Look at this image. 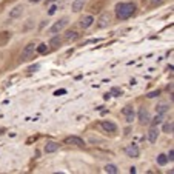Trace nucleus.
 <instances>
[{
  "label": "nucleus",
  "mask_w": 174,
  "mask_h": 174,
  "mask_svg": "<svg viewBox=\"0 0 174 174\" xmlns=\"http://www.w3.org/2000/svg\"><path fill=\"white\" fill-rule=\"evenodd\" d=\"M136 9L137 8H136L134 3L123 2V3H119L116 6V15H117V19H120V20H126L136 13Z\"/></svg>",
  "instance_id": "1"
},
{
  "label": "nucleus",
  "mask_w": 174,
  "mask_h": 174,
  "mask_svg": "<svg viewBox=\"0 0 174 174\" xmlns=\"http://www.w3.org/2000/svg\"><path fill=\"white\" fill-rule=\"evenodd\" d=\"M34 51H36V45H34V43H28V45H26L23 50H22V52H20V60L22 62L29 60L31 56L34 54Z\"/></svg>",
  "instance_id": "2"
},
{
  "label": "nucleus",
  "mask_w": 174,
  "mask_h": 174,
  "mask_svg": "<svg viewBox=\"0 0 174 174\" xmlns=\"http://www.w3.org/2000/svg\"><path fill=\"white\" fill-rule=\"evenodd\" d=\"M68 25V19L66 17H63V19H60L59 22H56L51 28H50V34H59L60 31H63L65 29V26Z\"/></svg>",
  "instance_id": "3"
},
{
  "label": "nucleus",
  "mask_w": 174,
  "mask_h": 174,
  "mask_svg": "<svg viewBox=\"0 0 174 174\" xmlns=\"http://www.w3.org/2000/svg\"><path fill=\"white\" fill-rule=\"evenodd\" d=\"M125 154H126L128 157H131V159H137V157L140 156V150H139V146L136 143H131V145H128L126 148H125Z\"/></svg>",
  "instance_id": "4"
},
{
  "label": "nucleus",
  "mask_w": 174,
  "mask_h": 174,
  "mask_svg": "<svg viewBox=\"0 0 174 174\" xmlns=\"http://www.w3.org/2000/svg\"><path fill=\"white\" fill-rule=\"evenodd\" d=\"M110 23H111V14L108 13V11H106V13H102L100 17H99V20H97L99 28H106Z\"/></svg>",
  "instance_id": "5"
},
{
  "label": "nucleus",
  "mask_w": 174,
  "mask_h": 174,
  "mask_svg": "<svg viewBox=\"0 0 174 174\" xmlns=\"http://www.w3.org/2000/svg\"><path fill=\"white\" fill-rule=\"evenodd\" d=\"M65 143H66V145H74V146H79V148H83V146H85L83 139L77 137V136H69V137H66V139H65Z\"/></svg>",
  "instance_id": "6"
},
{
  "label": "nucleus",
  "mask_w": 174,
  "mask_h": 174,
  "mask_svg": "<svg viewBox=\"0 0 174 174\" xmlns=\"http://www.w3.org/2000/svg\"><path fill=\"white\" fill-rule=\"evenodd\" d=\"M100 126H102L103 131H106V133H116L117 131V125L114 122H110V120L100 122Z\"/></svg>",
  "instance_id": "7"
},
{
  "label": "nucleus",
  "mask_w": 174,
  "mask_h": 174,
  "mask_svg": "<svg viewBox=\"0 0 174 174\" xmlns=\"http://www.w3.org/2000/svg\"><path fill=\"white\" fill-rule=\"evenodd\" d=\"M94 23V17H92V15L89 14V15H83L82 19L79 20V25L82 26L83 29H86V28H89V26Z\"/></svg>",
  "instance_id": "8"
},
{
  "label": "nucleus",
  "mask_w": 174,
  "mask_h": 174,
  "mask_svg": "<svg viewBox=\"0 0 174 174\" xmlns=\"http://www.w3.org/2000/svg\"><path fill=\"white\" fill-rule=\"evenodd\" d=\"M150 120H151L150 113L145 110V106L140 108V110H139V122L142 123V125H145V123H150Z\"/></svg>",
  "instance_id": "9"
},
{
  "label": "nucleus",
  "mask_w": 174,
  "mask_h": 174,
  "mask_svg": "<svg viewBox=\"0 0 174 174\" xmlns=\"http://www.w3.org/2000/svg\"><path fill=\"white\" fill-rule=\"evenodd\" d=\"M11 40V32L9 31H2L0 32V48L6 46V43Z\"/></svg>",
  "instance_id": "10"
},
{
  "label": "nucleus",
  "mask_w": 174,
  "mask_h": 174,
  "mask_svg": "<svg viewBox=\"0 0 174 174\" xmlns=\"http://www.w3.org/2000/svg\"><path fill=\"white\" fill-rule=\"evenodd\" d=\"M22 14H23V6L19 5V6H15L9 11V19H19Z\"/></svg>",
  "instance_id": "11"
},
{
  "label": "nucleus",
  "mask_w": 174,
  "mask_h": 174,
  "mask_svg": "<svg viewBox=\"0 0 174 174\" xmlns=\"http://www.w3.org/2000/svg\"><path fill=\"white\" fill-rule=\"evenodd\" d=\"M65 42H68V43H71V42H74V40H77L79 39V32L77 31H66L65 32Z\"/></svg>",
  "instance_id": "12"
},
{
  "label": "nucleus",
  "mask_w": 174,
  "mask_h": 174,
  "mask_svg": "<svg viewBox=\"0 0 174 174\" xmlns=\"http://www.w3.org/2000/svg\"><path fill=\"white\" fill-rule=\"evenodd\" d=\"M157 137H159V129H157L156 126H153L148 131V140L151 143H156L157 142Z\"/></svg>",
  "instance_id": "13"
},
{
  "label": "nucleus",
  "mask_w": 174,
  "mask_h": 174,
  "mask_svg": "<svg viewBox=\"0 0 174 174\" xmlns=\"http://www.w3.org/2000/svg\"><path fill=\"white\" fill-rule=\"evenodd\" d=\"M57 150H59V143L57 142H46V145H45V153L46 154L56 153Z\"/></svg>",
  "instance_id": "14"
},
{
  "label": "nucleus",
  "mask_w": 174,
  "mask_h": 174,
  "mask_svg": "<svg viewBox=\"0 0 174 174\" xmlns=\"http://www.w3.org/2000/svg\"><path fill=\"white\" fill-rule=\"evenodd\" d=\"M85 3H86V0H74L71 9L74 11V13H79V11H82V9H83Z\"/></svg>",
  "instance_id": "15"
},
{
  "label": "nucleus",
  "mask_w": 174,
  "mask_h": 174,
  "mask_svg": "<svg viewBox=\"0 0 174 174\" xmlns=\"http://www.w3.org/2000/svg\"><path fill=\"white\" fill-rule=\"evenodd\" d=\"M62 45V39L59 36H52V39L50 40V46L51 48H59Z\"/></svg>",
  "instance_id": "16"
},
{
  "label": "nucleus",
  "mask_w": 174,
  "mask_h": 174,
  "mask_svg": "<svg viewBox=\"0 0 174 174\" xmlns=\"http://www.w3.org/2000/svg\"><path fill=\"white\" fill-rule=\"evenodd\" d=\"M102 6H103V0H100L99 3H96V2H94V3H92L91 6H89V11H91V13H99Z\"/></svg>",
  "instance_id": "17"
},
{
  "label": "nucleus",
  "mask_w": 174,
  "mask_h": 174,
  "mask_svg": "<svg viewBox=\"0 0 174 174\" xmlns=\"http://www.w3.org/2000/svg\"><path fill=\"white\" fill-rule=\"evenodd\" d=\"M173 131H174V123L170 120V122H166V123L164 125V133H166V134H173Z\"/></svg>",
  "instance_id": "18"
},
{
  "label": "nucleus",
  "mask_w": 174,
  "mask_h": 174,
  "mask_svg": "<svg viewBox=\"0 0 174 174\" xmlns=\"http://www.w3.org/2000/svg\"><path fill=\"white\" fill-rule=\"evenodd\" d=\"M168 110H170V106H168L166 103H160V105H159V106L156 108L157 114H162V116H164V114H165V113H166Z\"/></svg>",
  "instance_id": "19"
},
{
  "label": "nucleus",
  "mask_w": 174,
  "mask_h": 174,
  "mask_svg": "<svg viewBox=\"0 0 174 174\" xmlns=\"http://www.w3.org/2000/svg\"><path fill=\"white\" fill-rule=\"evenodd\" d=\"M156 160H157V164H159L160 166H164V165L168 164V159H166V156H165V154H159Z\"/></svg>",
  "instance_id": "20"
},
{
  "label": "nucleus",
  "mask_w": 174,
  "mask_h": 174,
  "mask_svg": "<svg viewBox=\"0 0 174 174\" xmlns=\"http://www.w3.org/2000/svg\"><path fill=\"white\" fill-rule=\"evenodd\" d=\"M105 173H110V174H117L119 173V170H117V166L116 165H106L105 166Z\"/></svg>",
  "instance_id": "21"
},
{
  "label": "nucleus",
  "mask_w": 174,
  "mask_h": 174,
  "mask_svg": "<svg viewBox=\"0 0 174 174\" xmlns=\"http://www.w3.org/2000/svg\"><path fill=\"white\" fill-rule=\"evenodd\" d=\"M162 120H164V116H162V114H157L153 120H150V122H151V125H153V126H157L159 123H162Z\"/></svg>",
  "instance_id": "22"
},
{
  "label": "nucleus",
  "mask_w": 174,
  "mask_h": 174,
  "mask_svg": "<svg viewBox=\"0 0 174 174\" xmlns=\"http://www.w3.org/2000/svg\"><path fill=\"white\" fill-rule=\"evenodd\" d=\"M36 50L39 51L40 54H45V52H48L50 51V48L46 46V43H42V45H39V46H36Z\"/></svg>",
  "instance_id": "23"
},
{
  "label": "nucleus",
  "mask_w": 174,
  "mask_h": 174,
  "mask_svg": "<svg viewBox=\"0 0 174 174\" xmlns=\"http://www.w3.org/2000/svg\"><path fill=\"white\" fill-rule=\"evenodd\" d=\"M134 110H133V106H125L123 110H122V114L123 116H128V114H133Z\"/></svg>",
  "instance_id": "24"
},
{
  "label": "nucleus",
  "mask_w": 174,
  "mask_h": 174,
  "mask_svg": "<svg viewBox=\"0 0 174 174\" xmlns=\"http://www.w3.org/2000/svg\"><path fill=\"white\" fill-rule=\"evenodd\" d=\"M159 94H160V91H159V89H156V91L148 92V94H146V97H148V99H154V97H157Z\"/></svg>",
  "instance_id": "25"
},
{
  "label": "nucleus",
  "mask_w": 174,
  "mask_h": 174,
  "mask_svg": "<svg viewBox=\"0 0 174 174\" xmlns=\"http://www.w3.org/2000/svg\"><path fill=\"white\" fill-rule=\"evenodd\" d=\"M166 159L170 160V162H173V160H174V150H173V148L170 150V153L166 154Z\"/></svg>",
  "instance_id": "26"
},
{
  "label": "nucleus",
  "mask_w": 174,
  "mask_h": 174,
  "mask_svg": "<svg viewBox=\"0 0 174 174\" xmlns=\"http://www.w3.org/2000/svg\"><path fill=\"white\" fill-rule=\"evenodd\" d=\"M125 117H126V120H125L126 123H133V120H134V113H133V114H128V116H125Z\"/></svg>",
  "instance_id": "27"
},
{
  "label": "nucleus",
  "mask_w": 174,
  "mask_h": 174,
  "mask_svg": "<svg viewBox=\"0 0 174 174\" xmlns=\"http://www.w3.org/2000/svg\"><path fill=\"white\" fill-rule=\"evenodd\" d=\"M56 11H57V6H56V5H52V6L50 8V11H48V14L52 15V14H56Z\"/></svg>",
  "instance_id": "28"
},
{
  "label": "nucleus",
  "mask_w": 174,
  "mask_h": 174,
  "mask_svg": "<svg viewBox=\"0 0 174 174\" xmlns=\"http://www.w3.org/2000/svg\"><path fill=\"white\" fill-rule=\"evenodd\" d=\"M162 3V0H151V5L153 6H156V5H160Z\"/></svg>",
  "instance_id": "29"
},
{
  "label": "nucleus",
  "mask_w": 174,
  "mask_h": 174,
  "mask_svg": "<svg viewBox=\"0 0 174 174\" xmlns=\"http://www.w3.org/2000/svg\"><path fill=\"white\" fill-rule=\"evenodd\" d=\"M111 92H113V94H119V92H122V91L119 89V88H113V89H111Z\"/></svg>",
  "instance_id": "30"
},
{
  "label": "nucleus",
  "mask_w": 174,
  "mask_h": 174,
  "mask_svg": "<svg viewBox=\"0 0 174 174\" xmlns=\"http://www.w3.org/2000/svg\"><path fill=\"white\" fill-rule=\"evenodd\" d=\"M63 92H66V91H65V89H62V91H57V92H56V96H59V94H63Z\"/></svg>",
  "instance_id": "31"
},
{
  "label": "nucleus",
  "mask_w": 174,
  "mask_h": 174,
  "mask_svg": "<svg viewBox=\"0 0 174 174\" xmlns=\"http://www.w3.org/2000/svg\"><path fill=\"white\" fill-rule=\"evenodd\" d=\"M129 173L134 174V173H136V168H134V166H133V168H129Z\"/></svg>",
  "instance_id": "32"
},
{
  "label": "nucleus",
  "mask_w": 174,
  "mask_h": 174,
  "mask_svg": "<svg viewBox=\"0 0 174 174\" xmlns=\"http://www.w3.org/2000/svg\"><path fill=\"white\" fill-rule=\"evenodd\" d=\"M31 3H39V2H42V0H29Z\"/></svg>",
  "instance_id": "33"
},
{
  "label": "nucleus",
  "mask_w": 174,
  "mask_h": 174,
  "mask_svg": "<svg viewBox=\"0 0 174 174\" xmlns=\"http://www.w3.org/2000/svg\"><path fill=\"white\" fill-rule=\"evenodd\" d=\"M54 2H57V0H46V3H54Z\"/></svg>",
  "instance_id": "34"
}]
</instances>
